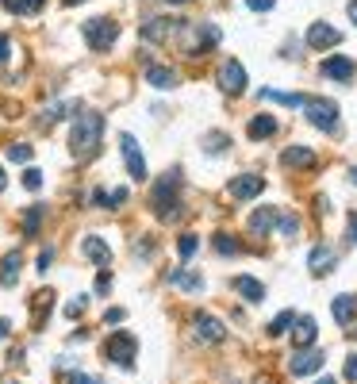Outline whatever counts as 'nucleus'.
<instances>
[{
    "mask_svg": "<svg viewBox=\"0 0 357 384\" xmlns=\"http://www.w3.org/2000/svg\"><path fill=\"white\" fill-rule=\"evenodd\" d=\"M81 254L89 258L92 265H100V269L111 265V246H108L100 235H84V238H81Z\"/></svg>",
    "mask_w": 357,
    "mask_h": 384,
    "instance_id": "obj_12",
    "label": "nucleus"
},
{
    "mask_svg": "<svg viewBox=\"0 0 357 384\" xmlns=\"http://www.w3.org/2000/svg\"><path fill=\"white\" fill-rule=\"evenodd\" d=\"M8 54H12V39H8V35H0V65L8 62Z\"/></svg>",
    "mask_w": 357,
    "mask_h": 384,
    "instance_id": "obj_37",
    "label": "nucleus"
},
{
    "mask_svg": "<svg viewBox=\"0 0 357 384\" xmlns=\"http://www.w3.org/2000/svg\"><path fill=\"white\" fill-rule=\"evenodd\" d=\"M246 135L253 138V143H261V138H273V135H277V119H273V116H253L250 127H246Z\"/></svg>",
    "mask_w": 357,
    "mask_h": 384,
    "instance_id": "obj_22",
    "label": "nucleus"
},
{
    "mask_svg": "<svg viewBox=\"0 0 357 384\" xmlns=\"http://www.w3.org/2000/svg\"><path fill=\"white\" fill-rule=\"evenodd\" d=\"M146 85H154V89H177V73L169 70V65H154V62H150L146 65Z\"/></svg>",
    "mask_w": 357,
    "mask_h": 384,
    "instance_id": "obj_18",
    "label": "nucleus"
},
{
    "mask_svg": "<svg viewBox=\"0 0 357 384\" xmlns=\"http://www.w3.org/2000/svg\"><path fill=\"white\" fill-rule=\"evenodd\" d=\"M169 285L185 288V292H204V277L200 273H189V269H173V273H165Z\"/></svg>",
    "mask_w": 357,
    "mask_h": 384,
    "instance_id": "obj_19",
    "label": "nucleus"
},
{
    "mask_svg": "<svg viewBox=\"0 0 357 384\" xmlns=\"http://www.w3.org/2000/svg\"><path fill=\"white\" fill-rule=\"evenodd\" d=\"M323 350H315V346H296V353H292V361H288V373L292 377H312V373L323 369Z\"/></svg>",
    "mask_w": 357,
    "mask_h": 384,
    "instance_id": "obj_6",
    "label": "nucleus"
},
{
    "mask_svg": "<svg viewBox=\"0 0 357 384\" xmlns=\"http://www.w3.org/2000/svg\"><path fill=\"white\" fill-rule=\"evenodd\" d=\"M20 265H23V254H20V250L4 254V261H0V285H16V277H20Z\"/></svg>",
    "mask_w": 357,
    "mask_h": 384,
    "instance_id": "obj_24",
    "label": "nucleus"
},
{
    "mask_svg": "<svg viewBox=\"0 0 357 384\" xmlns=\"http://www.w3.org/2000/svg\"><path fill=\"white\" fill-rule=\"evenodd\" d=\"M346 12H350V20L357 23V0H350V4H346Z\"/></svg>",
    "mask_w": 357,
    "mask_h": 384,
    "instance_id": "obj_44",
    "label": "nucleus"
},
{
    "mask_svg": "<svg viewBox=\"0 0 357 384\" xmlns=\"http://www.w3.org/2000/svg\"><path fill=\"white\" fill-rule=\"evenodd\" d=\"M50 261H54V250H43V254H39V273H46V265H50Z\"/></svg>",
    "mask_w": 357,
    "mask_h": 384,
    "instance_id": "obj_40",
    "label": "nucleus"
},
{
    "mask_svg": "<svg viewBox=\"0 0 357 384\" xmlns=\"http://www.w3.org/2000/svg\"><path fill=\"white\" fill-rule=\"evenodd\" d=\"M234 292H238L242 300H250V304H261V300H265V285L242 273V277H234Z\"/></svg>",
    "mask_w": 357,
    "mask_h": 384,
    "instance_id": "obj_16",
    "label": "nucleus"
},
{
    "mask_svg": "<svg viewBox=\"0 0 357 384\" xmlns=\"http://www.w3.org/2000/svg\"><path fill=\"white\" fill-rule=\"evenodd\" d=\"M261 189H265V177H258V173H242V177H234L231 181V200H253Z\"/></svg>",
    "mask_w": 357,
    "mask_h": 384,
    "instance_id": "obj_11",
    "label": "nucleus"
},
{
    "mask_svg": "<svg viewBox=\"0 0 357 384\" xmlns=\"http://www.w3.org/2000/svg\"><path fill=\"white\" fill-rule=\"evenodd\" d=\"M104 319H108V323H123V312H119V307H111V312L104 315Z\"/></svg>",
    "mask_w": 357,
    "mask_h": 384,
    "instance_id": "obj_42",
    "label": "nucleus"
},
{
    "mask_svg": "<svg viewBox=\"0 0 357 384\" xmlns=\"http://www.w3.org/2000/svg\"><path fill=\"white\" fill-rule=\"evenodd\" d=\"M346 380H357V353H350V361H346Z\"/></svg>",
    "mask_w": 357,
    "mask_h": 384,
    "instance_id": "obj_39",
    "label": "nucleus"
},
{
    "mask_svg": "<svg viewBox=\"0 0 357 384\" xmlns=\"http://www.w3.org/2000/svg\"><path fill=\"white\" fill-rule=\"evenodd\" d=\"M84 43H89V50H97V54H104L116 46L119 39V23L116 20H108V16H92V20H84Z\"/></svg>",
    "mask_w": 357,
    "mask_h": 384,
    "instance_id": "obj_3",
    "label": "nucleus"
},
{
    "mask_svg": "<svg viewBox=\"0 0 357 384\" xmlns=\"http://www.w3.org/2000/svg\"><path fill=\"white\" fill-rule=\"evenodd\" d=\"M8 162L27 165V162H31V146H27V143H12V146H8Z\"/></svg>",
    "mask_w": 357,
    "mask_h": 384,
    "instance_id": "obj_31",
    "label": "nucleus"
},
{
    "mask_svg": "<svg viewBox=\"0 0 357 384\" xmlns=\"http://www.w3.org/2000/svg\"><path fill=\"white\" fill-rule=\"evenodd\" d=\"M280 162H285L288 170H312V165H315V150H307V146H288L285 154H280Z\"/></svg>",
    "mask_w": 357,
    "mask_h": 384,
    "instance_id": "obj_15",
    "label": "nucleus"
},
{
    "mask_svg": "<svg viewBox=\"0 0 357 384\" xmlns=\"http://www.w3.org/2000/svg\"><path fill=\"white\" fill-rule=\"evenodd\" d=\"M350 177H353V185H357V165H353V173H350Z\"/></svg>",
    "mask_w": 357,
    "mask_h": 384,
    "instance_id": "obj_50",
    "label": "nucleus"
},
{
    "mask_svg": "<svg viewBox=\"0 0 357 384\" xmlns=\"http://www.w3.org/2000/svg\"><path fill=\"white\" fill-rule=\"evenodd\" d=\"M307 265H312V273H315V277L331 273V265H334V250H326V246H315L312 254H307Z\"/></svg>",
    "mask_w": 357,
    "mask_h": 384,
    "instance_id": "obj_23",
    "label": "nucleus"
},
{
    "mask_svg": "<svg viewBox=\"0 0 357 384\" xmlns=\"http://www.w3.org/2000/svg\"><path fill=\"white\" fill-rule=\"evenodd\" d=\"M292 319H296V312H280L273 323H269V334H273V339H280V334L288 331V327H292Z\"/></svg>",
    "mask_w": 357,
    "mask_h": 384,
    "instance_id": "obj_30",
    "label": "nucleus"
},
{
    "mask_svg": "<svg viewBox=\"0 0 357 384\" xmlns=\"http://www.w3.org/2000/svg\"><path fill=\"white\" fill-rule=\"evenodd\" d=\"M23 189L27 192H39L43 189V173L39 170H23Z\"/></svg>",
    "mask_w": 357,
    "mask_h": 384,
    "instance_id": "obj_34",
    "label": "nucleus"
},
{
    "mask_svg": "<svg viewBox=\"0 0 357 384\" xmlns=\"http://www.w3.org/2000/svg\"><path fill=\"white\" fill-rule=\"evenodd\" d=\"M350 242H357V212L350 215Z\"/></svg>",
    "mask_w": 357,
    "mask_h": 384,
    "instance_id": "obj_43",
    "label": "nucleus"
},
{
    "mask_svg": "<svg viewBox=\"0 0 357 384\" xmlns=\"http://www.w3.org/2000/svg\"><path fill=\"white\" fill-rule=\"evenodd\" d=\"M315 339H319V327H315L312 315H300V319H292V342L296 346H315Z\"/></svg>",
    "mask_w": 357,
    "mask_h": 384,
    "instance_id": "obj_14",
    "label": "nucleus"
},
{
    "mask_svg": "<svg viewBox=\"0 0 357 384\" xmlns=\"http://www.w3.org/2000/svg\"><path fill=\"white\" fill-rule=\"evenodd\" d=\"M304 116H307V124L319 127V131H338V104L326 97H307Z\"/></svg>",
    "mask_w": 357,
    "mask_h": 384,
    "instance_id": "obj_4",
    "label": "nucleus"
},
{
    "mask_svg": "<svg viewBox=\"0 0 357 384\" xmlns=\"http://www.w3.org/2000/svg\"><path fill=\"white\" fill-rule=\"evenodd\" d=\"M192 331H196L200 342H223L227 339V327H223L219 319H212V315H204V312L192 315Z\"/></svg>",
    "mask_w": 357,
    "mask_h": 384,
    "instance_id": "obj_10",
    "label": "nucleus"
},
{
    "mask_svg": "<svg viewBox=\"0 0 357 384\" xmlns=\"http://www.w3.org/2000/svg\"><path fill=\"white\" fill-rule=\"evenodd\" d=\"M177 189H181V173L169 170L162 181H158L154 200H150V204H154V215H158V219H177V215H181V212H177V208H181V204H177Z\"/></svg>",
    "mask_w": 357,
    "mask_h": 384,
    "instance_id": "obj_2",
    "label": "nucleus"
},
{
    "mask_svg": "<svg viewBox=\"0 0 357 384\" xmlns=\"http://www.w3.org/2000/svg\"><path fill=\"white\" fill-rule=\"evenodd\" d=\"M273 223H277V208H258L250 215V235H269L273 231Z\"/></svg>",
    "mask_w": 357,
    "mask_h": 384,
    "instance_id": "obj_21",
    "label": "nucleus"
},
{
    "mask_svg": "<svg viewBox=\"0 0 357 384\" xmlns=\"http://www.w3.org/2000/svg\"><path fill=\"white\" fill-rule=\"evenodd\" d=\"M177 250H181V258H192L196 250H200V238H196V235H181V242H177Z\"/></svg>",
    "mask_w": 357,
    "mask_h": 384,
    "instance_id": "obj_33",
    "label": "nucleus"
},
{
    "mask_svg": "<svg viewBox=\"0 0 357 384\" xmlns=\"http://www.w3.org/2000/svg\"><path fill=\"white\" fill-rule=\"evenodd\" d=\"M334 319L342 323V327H350L357 319V296H350V292L334 296Z\"/></svg>",
    "mask_w": 357,
    "mask_h": 384,
    "instance_id": "obj_20",
    "label": "nucleus"
},
{
    "mask_svg": "<svg viewBox=\"0 0 357 384\" xmlns=\"http://www.w3.org/2000/svg\"><path fill=\"white\" fill-rule=\"evenodd\" d=\"M246 4L253 8V12H269V8L277 4V0H246Z\"/></svg>",
    "mask_w": 357,
    "mask_h": 384,
    "instance_id": "obj_38",
    "label": "nucleus"
},
{
    "mask_svg": "<svg viewBox=\"0 0 357 384\" xmlns=\"http://www.w3.org/2000/svg\"><path fill=\"white\" fill-rule=\"evenodd\" d=\"M39 227H43V208H39V204H31V208L23 212V235L35 238V235H39Z\"/></svg>",
    "mask_w": 357,
    "mask_h": 384,
    "instance_id": "obj_27",
    "label": "nucleus"
},
{
    "mask_svg": "<svg viewBox=\"0 0 357 384\" xmlns=\"http://www.w3.org/2000/svg\"><path fill=\"white\" fill-rule=\"evenodd\" d=\"M8 331H12V327H8V319H0V342L8 339Z\"/></svg>",
    "mask_w": 357,
    "mask_h": 384,
    "instance_id": "obj_45",
    "label": "nucleus"
},
{
    "mask_svg": "<svg viewBox=\"0 0 357 384\" xmlns=\"http://www.w3.org/2000/svg\"><path fill=\"white\" fill-rule=\"evenodd\" d=\"M280 235H285V238H296L300 235V219H296V215H280Z\"/></svg>",
    "mask_w": 357,
    "mask_h": 384,
    "instance_id": "obj_32",
    "label": "nucleus"
},
{
    "mask_svg": "<svg viewBox=\"0 0 357 384\" xmlns=\"http://www.w3.org/2000/svg\"><path fill=\"white\" fill-rule=\"evenodd\" d=\"M0 4H4L12 16H35V12L46 4V0H0Z\"/></svg>",
    "mask_w": 357,
    "mask_h": 384,
    "instance_id": "obj_26",
    "label": "nucleus"
},
{
    "mask_svg": "<svg viewBox=\"0 0 357 384\" xmlns=\"http://www.w3.org/2000/svg\"><path fill=\"white\" fill-rule=\"evenodd\" d=\"M353 334H357V331H353Z\"/></svg>",
    "mask_w": 357,
    "mask_h": 384,
    "instance_id": "obj_51",
    "label": "nucleus"
},
{
    "mask_svg": "<svg viewBox=\"0 0 357 384\" xmlns=\"http://www.w3.org/2000/svg\"><path fill=\"white\" fill-rule=\"evenodd\" d=\"M212 246H215V254H223V258H234V254L242 250V246H238V238H231L227 231H219V235L212 238Z\"/></svg>",
    "mask_w": 357,
    "mask_h": 384,
    "instance_id": "obj_28",
    "label": "nucleus"
},
{
    "mask_svg": "<svg viewBox=\"0 0 357 384\" xmlns=\"http://www.w3.org/2000/svg\"><path fill=\"white\" fill-rule=\"evenodd\" d=\"M119 150H123L131 181H146V158H143V150H138V138L135 135H119Z\"/></svg>",
    "mask_w": 357,
    "mask_h": 384,
    "instance_id": "obj_8",
    "label": "nucleus"
},
{
    "mask_svg": "<svg viewBox=\"0 0 357 384\" xmlns=\"http://www.w3.org/2000/svg\"><path fill=\"white\" fill-rule=\"evenodd\" d=\"M4 185H8V181H4V170H0V192H4Z\"/></svg>",
    "mask_w": 357,
    "mask_h": 384,
    "instance_id": "obj_46",
    "label": "nucleus"
},
{
    "mask_svg": "<svg viewBox=\"0 0 357 384\" xmlns=\"http://www.w3.org/2000/svg\"><path fill=\"white\" fill-rule=\"evenodd\" d=\"M65 384H104V380L89 377V373H70V377H65Z\"/></svg>",
    "mask_w": 357,
    "mask_h": 384,
    "instance_id": "obj_35",
    "label": "nucleus"
},
{
    "mask_svg": "<svg viewBox=\"0 0 357 384\" xmlns=\"http://www.w3.org/2000/svg\"><path fill=\"white\" fill-rule=\"evenodd\" d=\"M81 312H84V296H77V300H73L70 307H65V315H70V319H77Z\"/></svg>",
    "mask_w": 357,
    "mask_h": 384,
    "instance_id": "obj_36",
    "label": "nucleus"
},
{
    "mask_svg": "<svg viewBox=\"0 0 357 384\" xmlns=\"http://www.w3.org/2000/svg\"><path fill=\"white\" fill-rule=\"evenodd\" d=\"M261 100H273V104H285V108H304V92H277V89H261Z\"/></svg>",
    "mask_w": 357,
    "mask_h": 384,
    "instance_id": "obj_25",
    "label": "nucleus"
},
{
    "mask_svg": "<svg viewBox=\"0 0 357 384\" xmlns=\"http://www.w3.org/2000/svg\"><path fill=\"white\" fill-rule=\"evenodd\" d=\"M108 288H111V277L100 273V277H97V292H108Z\"/></svg>",
    "mask_w": 357,
    "mask_h": 384,
    "instance_id": "obj_41",
    "label": "nucleus"
},
{
    "mask_svg": "<svg viewBox=\"0 0 357 384\" xmlns=\"http://www.w3.org/2000/svg\"><path fill=\"white\" fill-rule=\"evenodd\" d=\"M100 138H104V116H100V111H81V116L73 119V127H70L73 158L89 162V158L100 150Z\"/></svg>",
    "mask_w": 357,
    "mask_h": 384,
    "instance_id": "obj_1",
    "label": "nucleus"
},
{
    "mask_svg": "<svg viewBox=\"0 0 357 384\" xmlns=\"http://www.w3.org/2000/svg\"><path fill=\"white\" fill-rule=\"evenodd\" d=\"M215 81H219L223 92H234V97H238V92L246 89V70H242V62L227 58V62L219 65V73H215Z\"/></svg>",
    "mask_w": 357,
    "mask_h": 384,
    "instance_id": "obj_9",
    "label": "nucleus"
},
{
    "mask_svg": "<svg viewBox=\"0 0 357 384\" xmlns=\"http://www.w3.org/2000/svg\"><path fill=\"white\" fill-rule=\"evenodd\" d=\"M204 146H208V154H223V150L231 146V138L223 135V131H212V135L204 138Z\"/></svg>",
    "mask_w": 357,
    "mask_h": 384,
    "instance_id": "obj_29",
    "label": "nucleus"
},
{
    "mask_svg": "<svg viewBox=\"0 0 357 384\" xmlns=\"http://www.w3.org/2000/svg\"><path fill=\"white\" fill-rule=\"evenodd\" d=\"M62 4H65V8H73V4H81V0H62Z\"/></svg>",
    "mask_w": 357,
    "mask_h": 384,
    "instance_id": "obj_47",
    "label": "nucleus"
},
{
    "mask_svg": "<svg viewBox=\"0 0 357 384\" xmlns=\"http://www.w3.org/2000/svg\"><path fill=\"white\" fill-rule=\"evenodd\" d=\"M315 384H334V377H323V380H315Z\"/></svg>",
    "mask_w": 357,
    "mask_h": 384,
    "instance_id": "obj_48",
    "label": "nucleus"
},
{
    "mask_svg": "<svg viewBox=\"0 0 357 384\" xmlns=\"http://www.w3.org/2000/svg\"><path fill=\"white\" fill-rule=\"evenodd\" d=\"M104 353H108V361L119 365V369H131V365H135V353H138L135 334H131V331H116V334L104 342Z\"/></svg>",
    "mask_w": 357,
    "mask_h": 384,
    "instance_id": "obj_5",
    "label": "nucleus"
},
{
    "mask_svg": "<svg viewBox=\"0 0 357 384\" xmlns=\"http://www.w3.org/2000/svg\"><path fill=\"white\" fill-rule=\"evenodd\" d=\"M185 27V20H165V16H150V20L138 27V35H143L146 43H165V39H173L177 31Z\"/></svg>",
    "mask_w": 357,
    "mask_h": 384,
    "instance_id": "obj_7",
    "label": "nucleus"
},
{
    "mask_svg": "<svg viewBox=\"0 0 357 384\" xmlns=\"http://www.w3.org/2000/svg\"><path fill=\"white\" fill-rule=\"evenodd\" d=\"M165 4H189V0H165Z\"/></svg>",
    "mask_w": 357,
    "mask_h": 384,
    "instance_id": "obj_49",
    "label": "nucleus"
},
{
    "mask_svg": "<svg viewBox=\"0 0 357 384\" xmlns=\"http://www.w3.org/2000/svg\"><path fill=\"white\" fill-rule=\"evenodd\" d=\"M323 77H331V81H350V77H353V62L342 58V54H334V58L323 62Z\"/></svg>",
    "mask_w": 357,
    "mask_h": 384,
    "instance_id": "obj_17",
    "label": "nucleus"
},
{
    "mask_svg": "<svg viewBox=\"0 0 357 384\" xmlns=\"http://www.w3.org/2000/svg\"><path fill=\"white\" fill-rule=\"evenodd\" d=\"M338 43H342V31H334V27H326V23L307 27V46L312 50H326V46H338Z\"/></svg>",
    "mask_w": 357,
    "mask_h": 384,
    "instance_id": "obj_13",
    "label": "nucleus"
}]
</instances>
